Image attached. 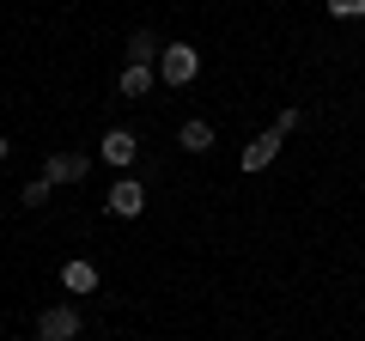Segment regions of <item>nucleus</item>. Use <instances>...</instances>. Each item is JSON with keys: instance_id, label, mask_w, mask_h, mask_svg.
Masks as SVG:
<instances>
[{"instance_id": "nucleus-1", "label": "nucleus", "mask_w": 365, "mask_h": 341, "mask_svg": "<svg viewBox=\"0 0 365 341\" xmlns=\"http://www.w3.org/2000/svg\"><path fill=\"white\" fill-rule=\"evenodd\" d=\"M195 73H201V49H189V43H165V55H158V79H165V86H189Z\"/></svg>"}, {"instance_id": "nucleus-2", "label": "nucleus", "mask_w": 365, "mask_h": 341, "mask_svg": "<svg viewBox=\"0 0 365 341\" xmlns=\"http://www.w3.org/2000/svg\"><path fill=\"white\" fill-rule=\"evenodd\" d=\"M79 335V311L73 305H49V311L37 317V341H73Z\"/></svg>"}, {"instance_id": "nucleus-3", "label": "nucleus", "mask_w": 365, "mask_h": 341, "mask_svg": "<svg viewBox=\"0 0 365 341\" xmlns=\"http://www.w3.org/2000/svg\"><path fill=\"white\" fill-rule=\"evenodd\" d=\"M104 208L116 213V220H134V213L146 208V189L134 183V177H116V183H110V195H104Z\"/></svg>"}, {"instance_id": "nucleus-4", "label": "nucleus", "mask_w": 365, "mask_h": 341, "mask_svg": "<svg viewBox=\"0 0 365 341\" xmlns=\"http://www.w3.org/2000/svg\"><path fill=\"white\" fill-rule=\"evenodd\" d=\"M86 170H91V158H86V153H49V158H43V177H49L55 189H61V183H79Z\"/></svg>"}, {"instance_id": "nucleus-5", "label": "nucleus", "mask_w": 365, "mask_h": 341, "mask_svg": "<svg viewBox=\"0 0 365 341\" xmlns=\"http://www.w3.org/2000/svg\"><path fill=\"white\" fill-rule=\"evenodd\" d=\"M280 141H287V134H280V128H268V134H256V141H250L244 153H237V165H244L250 177H256V170H268V165H274V153H280Z\"/></svg>"}, {"instance_id": "nucleus-6", "label": "nucleus", "mask_w": 365, "mask_h": 341, "mask_svg": "<svg viewBox=\"0 0 365 341\" xmlns=\"http://www.w3.org/2000/svg\"><path fill=\"white\" fill-rule=\"evenodd\" d=\"M98 153H104L116 170H128V165H134V153H140V141H134V128H110L104 141H98Z\"/></svg>"}, {"instance_id": "nucleus-7", "label": "nucleus", "mask_w": 365, "mask_h": 341, "mask_svg": "<svg viewBox=\"0 0 365 341\" xmlns=\"http://www.w3.org/2000/svg\"><path fill=\"white\" fill-rule=\"evenodd\" d=\"M158 55H165V49H158L153 31H134V37H128V61H134V67H153Z\"/></svg>"}, {"instance_id": "nucleus-8", "label": "nucleus", "mask_w": 365, "mask_h": 341, "mask_svg": "<svg viewBox=\"0 0 365 341\" xmlns=\"http://www.w3.org/2000/svg\"><path fill=\"white\" fill-rule=\"evenodd\" d=\"M61 287L67 292H98V268H91V263H67L61 268Z\"/></svg>"}, {"instance_id": "nucleus-9", "label": "nucleus", "mask_w": 365, "mask_h": 341, "mask_svg": "<svg viewBox=\"0 0 365 341\" xmlns=\"http://www.w3.org/2000/svg\"><path fill=\"white\" fill-rule=\"evenodd\" d=\"M116 86H122V98H146V92H153V67H134V61H128Z\"/></svg>"}, {"instance_id": "nucleus-10", "label": "nucleus", "mask_w": 365, "mask_h": 341, "mask_svg": "<svg viewBox=\"0 0 365 341\" xmlns=\"http://www.w3.org/2000/svg\"><path fill=\"white\" fill-rule=\"evenodd\" d=\"M177 141H182V153H207V146H213V122H182V134H177Z\"/></svg>"}, {"instance_id": "nucleus-11", "label": "nucleus", "mask_w": 365, "mask_h": 341, "mask_svg": "<svg viewBox=\"0 0 365 341\" xmlns=\"http://www.w3.org/2000/svg\"><path fill=\"white\" fill-rule=\"evenodd\" d=\"M49 195H55V183H49V177H31V183L19 189V201H25V208H43Z\"/></svg>"}, {"instance_id": "nucleus-12", "label": "nucleus", "mask_w": 365, "mask_h": 341, "mask_svg": "<svg viewBox=\"0 0 365 341\" xmlns=\"http://www.w3.org/2000/svg\"><path fill=\"white\" fill-rule=\"evenodd\" d=\"M329 19H365V0H323Z\"/></svg>"}, {"instance_id": "nucleus-13", "label": "nucleus", "mask_w": 365, "mask_h": 341, "mask_svg": "<svg viewBox=\"0 0 365 341\" xmlns=\"http://www.w3.org/2000/svg\"><path fill=\"white\" fill-rule=\"evenodd\" d=\"M299 122H304V110H280V116H274V128H280V134H292Z\"/></svg>"}, {"instance_id": "nucleus-14", "label": "nucleus", "mask_w": 365, "mask_h": 341, "mask_svg": "<svg viewBox=\"0 0 365 341\" xmlns=\"http://www.w3.org/2000/svg\"><path fill=\"white\" fill-rule=\"evenodd\" d=\"M0 158H6V134H0Z\"/></svg>"}]
</instances>
